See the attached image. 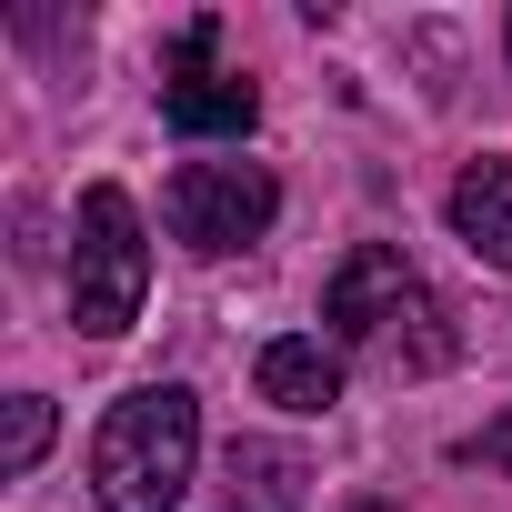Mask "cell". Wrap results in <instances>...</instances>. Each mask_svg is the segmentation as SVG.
Masks as SVG:
<instances>
[{"label": "cell", "instance_id": "1", "mask_svg": "<svg viewBox=\"0 0 512 512\" xmlns=\"http://www.w3.org/2000/svg\"><path fill=\"white\" fill-rule=\"evenodd\" d=\"M322 322H332L342 352H362V362H382V372H442V362H452L442 302H432V282L402 262L392 241H352V251H342V272H332V292H322Z\"/></svg>", "mask_w": 512, "mask_h": 512}, {"label": "cell", "instance_id": "2", "mask_svg": "<svg viewBox=\"0 0 512 512\" xmlns=\"http://www.w3.org/2000/svg\"><path fill=\"white\" fill-rule=\"evenodd\" d=\"M191 462H201V402L181 382L121 392L101 412V432H91V492H101V512H181Z\"/></svg>", "mask_w": 512, "mask_h": 512}, {"label": "cell", "instance_id": "3", "mask_svg": "<svg viewBox=\"0 0 512 512\" xmlns=\"http://www.w3.org/2000/svg\"><path fill=\"white\" fill-rule=\"evenodd\" d=\"M141 292H151V241H141V201L121 181H91L81 191V221H71V322L91 342H121L141 322Z\"/></svg>", "mask_w": 512, "mask_h": 512}, {"label": "cell", "instance_id": "4", "mask_svg": "<svg viewBox=\"0 0 512 512\" xmlns=\"http://www.w3.org/2000/svg\"><path fill=\"white\" fill-rule=\"evenodd\" d=\"M272 211H282V181H272L262 161H181L171 191H161L171 241L201 251V262H221V251H251V241L272 231Z\"/></svg>", "mask_w": 512, "mask_h": 512}, {"label": "cell", "instance_id": "5", "mask_svg": "<svg viewBox=\"0 0 512 512\" xmlns=\"http://www.w3.org/2000/svg\"><path fill=\"white\" fill-rule=\"evenodd\" d=\"M161 121L181 141H241L262 121V91L241 71H221V21H181V41L161 61Z\"/></svg>", "mask_w": 512, "mask_h": 512}, {"label": "cell", "instance_id": "6", "mask_svg": "<svg viewBox=\"0 0 512 512\" xmlns=\"http://www.w3.org/2000/svg\"><path fill=\"white\" fill-rule=\"evenodd\" d=\"M221 492H231V512H302V502H312V462H302L292 442L241 432V442L221 452Z\"/></svg>", "mask_w": 512, "mask_h": 512}, {"label": "cell", "instance_id": "7", "mask_svg": "<svg viewBox=\"0 0 512 512\" xmlns=\"http://www.w3.org/2000/svg\"><path fill=\"white\" fill-rule=\"evenodd\" d=\"M251 382H262V402H282V412H332L342 402V352L322 332H282V342H262Z\"/></svg>", "mask_w": 512, "mask_h": 512}, {"label": "cell", "instance_id": "8", "mask_svg": "<svg viewBox=\"0 0 512 512\" xmlns=\"http://www.w3.org/2000/svg\"><path fill=\"white\" fill-rule=\"evenodd\" d=\"M452 231L472 241V262L512 272V161H502V151L462 161V181H452Z\"/></svg>", "mask_w": 512, "mask_h": 512}, {"label": "cell", "instance_id": "9", "mask_svg": "<svg viewBox=\"0 0 512 512\" xmlns=\"http://www.w3.org/2000/svg\"><path fill=\"white\" fill-rule=\"evenodd\" d=\"M41 452H51V402H41V392H21V402H11V422H0V472H31Z\"/></svg>", "mask_w": 512, "mask_h": 512}, {"label": "cell", "instance_id": "10", "mask_svg": "<svg viewBox=\"0 0 512 512\" xmlns=\"http://www.w3.org/2000/svg\"><path fill=\"white\" fill-rule=\"evenodd\" d=\"M462 462H492V472H512V412H502V422H482V432L462 442Z\"/></svg>", "mask_w": 512, "mask_h": 512}, {"label": "cell", "instance_id": "11", "mask_svg": "<svg viewBox=\"0 0 512 512\" xmlns=\"http://www.w3.org/2000/svg\"><path fill=\"white\" fill-rule=\"evenodd\" d=\"M352 512H382V502H352Z\"/></svg>", "mask_w": 512, "mask_h": 512}]
</instances>
